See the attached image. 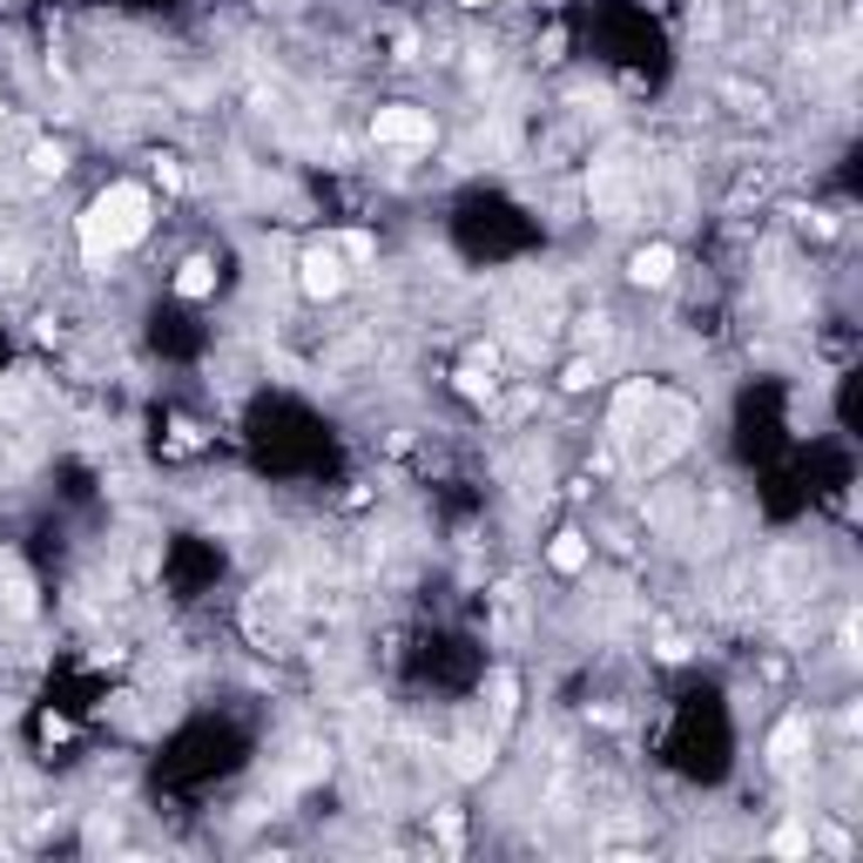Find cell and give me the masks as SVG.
<instances>
[{
  "label": "cell",
  "mask_w": 863,
  "mask_h": 863,
  "mask_svg": "<svg viewBox=\"0 0 863 863\" xmlns=\"http://www.w3.org/2000/svg\"><path fill=\"white\" fill-rule=\"evenodd\" d=\"M142 230H149V190L142 183H115L81 210V250H89L95 264H109L115 250L142 243Z\"/></svg>",
  "instance_id": "obj_1"
},
{
  "label": "cell",
  "mask_w": 863,
  "mask_h": 863,
  "mask_svg": "<svg viewBox=\"0 0 863 863\" xmlns=\"http://www.w3.org/2000/svg\"><path fill=\"white\" fill-rule=\"evenodd\" d=\"M372 142H385V149H425L431 142V115L412 109V102H392V109L372 115Z\"/></svg>",
  "instance_id": "obj_2"
},
{
  "label": "cell",
  "mask_w": 863,
  "mask_h": 863,
  "mask_svg": "<svg viewBox=\"0 0 863 863\" xmlns=\"http://www.w3.org/2000/svg\"><path fill=\"white\" fill-rule=\"evenodd\" d=\"M297 284H304V297H337V291H344V256H337V243H317V250H304V264H297Z\"/></svg>",
  "instance_id": "obj_3"
},
{
  "label": "cell",
  "mask_w": 863,
  "mask_h": 863,
  "mask_svg": "<svg viewBox=\"0 0 863 863\" xmlns=\"http://www.w3.org/2000/svg\"><path fill=\"white\" fill-rule=\"evenodd\" d=\"M628 277H634L641 291H661V284L674 277V250H668V243H641V250L628 256Z\"/></svg>",
  "instance_id": "obj_4"
},
{
  "label": "cell",
  "mask_w": 863,
  "mask_h": 863,
  "mask_svg": "<svg viewBox=\"0 0 863 863\" xmlns=\"http://www.w3.org/2000/svg\"><path fill=\"white\" fill-rule=\"evenodd\" d=\"M587 560H593L587 534H554V547H547V567H554V573H580Z\"/></svg>",
  "instance_id": "obj_5"
},
{
  "label": "cell",
  "mask_w": 863,
  "mask_h": 863,
  "mask_svg": "<svg viewBox=\"0 0 863 863\" xmlns=\"http://www.w3.org/2000/svg\"><path fill=\"white\" fill-rule=\"evenodd\" d=\"M216 291V264L210 256H190V264L176 271V297H210Z\"/></svg>",
  "instance_id": "obj_6"
},
{
  "label": "cell",
  "mask_w": 863,
  "mask_h": 863,
  "mask_svg": "<svg viewBox=\"0 0 863 863\" xmlns=\"http://www.w3.org/2000/svg\"><path fill=\"white\" fill-rule=\"evenodd\" d=\"M803 735H810V722H783V729H775V742H769V762H775V769H790L796 749H803Z\"/></svg>",
  "instance_id": "obj_7"
},
{
  "label": "cell",
  "mask_w": 863,
  "mask_h": 863,
  "mask_svg": "<svg viewBox=\"0 0 863 863\" xmlns=\"http://www.w3.org/2000/svg\"><path fill=\"white\" fill-rule=\"evenodd\" d=\"M28 162H34V176H61V169H68V149H54V142H41V149H34Z\"/></svg>",
  "instance_id": "obj_8"
},
{
  "label": "cell",
  "mask_w": 863,
  "mask_h": 863,
  "mask_svg": "<svg viewBox=\"0 0 863 863\" xmlns=\"http://www.w3.org/2000/svg\"><path fill=\"white\" fill-rule=\"evenodd\" d=\"M775 850H783V856H803V850H810V830H796V823L775 830Z\"/></svg>",
  "instance_id": "obj_9"
},
{
  "label": "cell",
  "mask_w": 863,
  "mask_h": 863,
  "mask_svg": "<svg viewBox=\"0 0 863 863\" xmlns=\"http://www.w3.org/2000/svg\"><path fill=\"white\" fill-rule=\"evenodd\" d=\"M459 392H466V398H493V378H479V365H466V372H459Z\"/></svg>",
  "instance_id": "obj_10"
},
{
  "label": "cell",
  "mask_w": 863,
  "mask_h": 863,
  "mask_svg": "<svg viewBox=\"0 0 863 863\" xmlns=\"http://www.w3.org/2000/svg\"><path fill=\"white\" fill-rule=\"evenodd\" d=\"M560 385H567V392H587V385H593V365H587V358H580V365H567V378H560Z\"/></svg>",
  "instance_id": "obj_11"
},
{
  "label": "cell",
  "mask_w": 863,
  "mask_h": 863,
  "mask_svg": "<svg viewBox=\"0 0 863 863\" xmlns=\"http://www.w3.org/2000/svg\"><path fill=\"white\" fill-rule=\"evenodd\" d=\"M459 8H499V0H459Z\"/></svg>",
  "instance_id": "obj_12"
}]
</instances>
